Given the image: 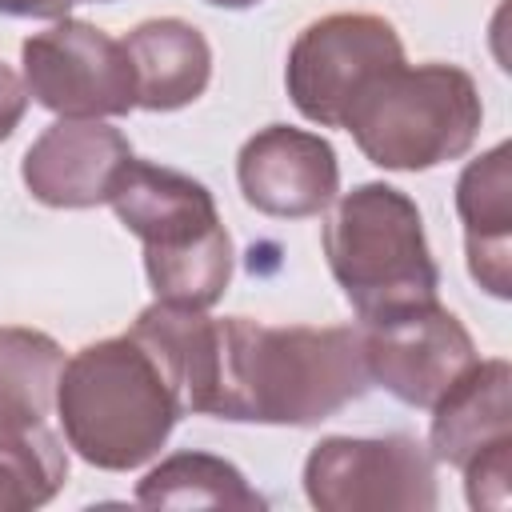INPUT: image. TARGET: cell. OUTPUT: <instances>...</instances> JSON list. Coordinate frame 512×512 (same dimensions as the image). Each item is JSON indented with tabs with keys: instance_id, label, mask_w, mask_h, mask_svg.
<instances>
[{
	"instance_id": "30bf717a",
	"label": "cell",
	"mask_w": 512,
	"mask_h": 512,
	"mask_svg": "<svg viewBox=\"0 0 512 512\" xmlns=\"http://www.w3.org/2000/svg\"><path fill=\"white\" fill-rule=\"evenodd\" d=\"M236 180L244 200L276 220L320 216L340 192L336 148L308 128L268 124L244 140L236 156Z\"/></svg>"
},
{
	"instance_id": "52a82bcc",
	"label": "cell",
	"mask_w": 512,
	"mask_h": 512,
	"mask_svg": "<svg viewBox=\"0 0 512 512\" xmlns=\"http://www.w3.org/2000/svg\"><path fill=\"white\" fill-rule=\"evenodd\" d=\"M304 492L320 512H432L436 456L404 432L324 436L304 460Z\"/></svg>"
},
{
	"instance_id": "3957f363",
	"label": "cell",
	"mask_w": 512,
	"mask_h": 512,
	"mask_svg": "<svg viewBox=\"0 0 512 512\" xmlns=\"http://www.w3.org/2000/svg\"><path fill=\"white\" fill-rule=\"evenodd\" d=\"M108 204L144 244V272L156 300L208 312L228 292L232 236L200 180L132 156Z\"/></svg>"
},
{
	"instance_id": "7402d4cb",
	"label": "cell",
	"mask_w": 512,
	"mask_h": 512,
	"mask_svg": "<svg viewBox=\"0 0 512 512\" xmlns=\"http://www.w3.org/2000/svg\"><path fill=\"white\" fill-rule=\"evenodd\" d=\"M96 4H112V0H96Z\"/></svg>"
},
{
	"instance_id": "277c9868",
	"label": "cell",
	"mask_w": 512,
	"mask_h": 512,
	"mask_svg": "<svg viewBox=\"0 0 512 512\" xmlns=\"http://www.w3.org/2000/svg\"><path fill=\"white\" fill-rule=\"evenodd\" d=\"M324 256L360 320L436 300L440 268L424 236V216L392 184L368 180L336 200L324 224Z\"/></svg>"
},
{
	"instance_id": "ba28073f",
	"label": "cell",
	"mask_w": 512,
	"mask_h": 512,
	"mask_svg": "<svg viewBox=\"0 0 512 512\" xmlns=\"http://www.w3.org/2000/svg\"><path fill=\"white\" fill-rule=\"evenodd\" d=\"M28 96L60 120L128 116L136 108V76L120 40L88 20H56L20 48Z\"/></svg>"
},
{
	"instance_id": "4fadbf2b",
	"label": "cell",
	"mask_w": 512,
	"mask_h": 512,
	"mask_svg": "<svg viewBox=\"0 0 512 512\" xmlns=\"http://www.w3.org/2000/svg\"><path fill=\"white\" fill-rule=\"evenodd\" d=\"M428 452L452 468L512 444V368L508 360H476L436 404Z\"/></svg>"
},
{
	"instance_id": "9a60e30c",
	"label": "cell",
	"mask_w": 512,
	"mask_h": 512,
	"mask_svg": "<svg viewBox=\"0 0 512 512\" xmlns=\"http://www.w3.org/2000/svg\"><path fill=\"white\" fill-rule=\"evenodd\" d=\"M136 504H144V508H236V512H260L268 500L224 456L172 452L168 460H160L136 484Z\"/></svg>"
},
{
	"instance_id": "d6986e66",
	"label": "cell",
	"mask_w": 512,
	"mask_h": 512,
	"mask_svg": "<svg viewBox=\"0 0 512 512\" xmlns=\"http://www.w3.org/2000/svg\"><path fill=\"white\" fill-rule=\"evenodd\" d=\"M28 112V88L24 80L0 60V140H8L16 132V124L24 120Z\"/></svg>"
},
{
	"instance_id": "8fae6325",
	"label": "cell",
	"mask_w": 512,
	"mask_h": 512,
	"mask_svg": "<svg viewBox=\"0 0 512 512\" xmlns=\"http://www.w3.org/2000/svg\"><path fill=\"white\" fill-rule=\"evenodd\" d=\"M132 164V144L104 120H56L24 152L20 176L32 200L48 208L108 204L120 172Z\"/></svg>"
},
{
	"instance_id": "9c48e42d",
	"label": "cell",
	"mask_w": 512,
	"mask_h": 512,
	"mask_svg": "<svg viewBox=\"0 0 512 512\" xmlns=\"http://www.w3.org/2000/svg\"><path fill=\"white\" fill-rule=\"evenodd\" d=\"M360 348L368 380L408 408H432L476 364L468 328L436 300L360 320Z\"/></svg>"
},
{
	"instance_id": "ffe728a7",
	"label": "cell",
	"mask_w": 512,
	"mask_h": 512,
	"mask_svg": "<svg viewBox=\"0 0 512 512\" xmlns=\"http://www.w3.org/2000/svg\"><path fill=\"white\" fill-rule=\"evenodd\" d=\"M72 4H80V0H0V16H20V20H64Z\"/></svg>"
},
{
	"instance_id": "7a4b0ae2",
	"label": "cell",
	"mask_w": 512,
	"mask_h": 512,
	"mask_svg": "<svg viewBox=\"0 0 512 512\" xmlns=\"http://www.w3.org/2000/svg\"><path fill=\"white\" fill-rule=\"evenodd\" d=\"M56 412L68 448L104 472L148 464L184 416L156 356L132 332L84 344L64 360Z\"/></svg>"
},
{
	"instance_id": "2e32d148",
	"label": "cell",
	"mask_w": 512,
	"mask_h": 512,
	"mask_svg": "<svg viewBox=\"0 0 512 512\" xmlns=\"http://www.w3.org/2000/svg\"><path fill=\"white\" fill-rule=\"evenodd\" d=\"M64 348L40 328H0V432L36 428L56 404Z\"/></svg>"
},
{
	"instance_id": "e0dca14e",
	"label": "cell",
	"mask_w": 512,
	"mask_h": 512,
	"mask_svg": "<svg viewBox=\"0 0 512 512\" xmlns=\"http://www.w3.org/2000/svg\"><path fill=\"white\" fill-rule=\"evenodd\" d=\"M64 480L68 456L44 424L0 432V512L40 508L64 488Z\"/></svg>"
},
{
	"instance_id": "44dd1931",
	"label": "cell",
	"mask_w": 512,
	"mask_h": 512,
	"mask_svg": "<svg viewBox=\"0 0 512 512\" xmlns=\"http://www.w3.org/2000/svg\"><path fill=\"white\" fill-rule=\"evenodd\" d=\"M204 4H212V8H228V12H244V8H256V4H264V0H204Z\"/></svg>"
},
{
	"instance_id": "ac0fdd59",
	"label": "cell",
	"mask_w": 512,
	"mask_h": 512,
	"mask_svg": "<svg viewBox=\"0 0 512 512\" xmlns=\"http://www.w3.org/2000/svg\"><path fill=\"white\" fill-rule=\"evenodd\" d=\"M464 472L468 504L472 508H508L512 500V444H500L484 456H476Z\"/></svg>"
},
{
	"instance_id": "5b68a950",
	"label": "cell",
	"mask_w": 512,
	"mask_h": 512,
	"mask_svg": "<svg viewBox=\"0 0 512 512\" xmlns=\"http://www.w3.org/2000/svg\"><path fill=\"white\" fill-rule=\"evenodd\" d=\"M484 104L476 80L456 64H400L352 108L344 132L388 172H428L460 160L480 132Z\"/></svg>"
},
{
	"instance_id": "5bb4252c",
	"label": "cell",
	"mask_w": 512,
	"mask_h": 512,
	"mask_svg": "<svg viewBox=\"0 0 512 512\" xmlns=\"http://www.w3.org/2000/svg\"><path fill=\"white\" fill-rule=\"evenodd\" d=\"M120 44L132 60L136 108L176 112L204 96L212 80V48L196 24L176 16L144 20Z\"/></svg>"
},
{
	"instance_id": "7c38bea8",
	"label": "cell",
	"mask_w": 512,
	"mask_h": 512,
	"mask_svg": "<svg viewBox=\"0 0 512 512\" xmlns=\"http://www.w3.org/2000/svg\"><path fill=\"white\" fill-rule=\"evenodd\" d=\"M512 148L500 140L468 160L456 180V212L464 224V256L472 280L496 296H512Z\"/></svg>"
},
{
	"instance_id": "6da1fadb",
	"label": "cell",
	"mask_w": 512,
	"mask_h": 512,
	"mask_svg": "<svg viewBox=\"0 0 512 512\" xmlns=\"http://www.w3.org/2000/svg\"><path fill=\"white\" fill-rule=\"evenodd\" d=\"M360 328H272L248 316L220 320L216 420L312 428L368 392Z\"/></svg>"
},
{
	"instance_id": "8992f818",
	"label": "cell",
	"mask_w": 512,
	"mask_h": 512,
	"mask_svg": "<svg viewBox=\"0 0 512 512\" xmlns=\"http://www.w3.org/2000/svg\"><path fill=\"white\" fill-rule=\"evenodd\" d=\"M400 64L404 44L392 20L372 12H332L292 40L284 84L304 120L344 128L364 92Z\"/></svg>"
}]
</instances>
